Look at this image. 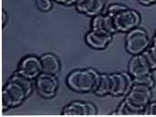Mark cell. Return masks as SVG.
Masks as SVG:
<instances>
[{
  "mask_svg": "<svg viewBox=\"0 0 156 117\" xmlns=\"http://www.w3.org/2000/svg\"><path fill=\"white\" fill-rule=\"evenodd\" d=\"M100 77L101 74L95 69H78L68 75L67 85L71 90L78 93H94L99 85Z\"/></svg>",
  "mask_w": 156,
  "mask_h": 117,
  "instance_id": "6da1fadb",
  "label": "cell"
},
{
  "mask_svg": "<svg viewBox=\"0 0 156 117\" xmlns=\"http://www.w3.org/2000/svg\"><path fill=\"white\" fill-rule=\"evenodd\" d=\"M27 97L26 90L20 85L9 79L2 91V111L20 105Z\"/></svg>",
  "mask_w": 156,
  "mask_h": 117,
  "instance_id": "7a4b0ae2",
  "label": "cell"
},
{
  "mask_svg": "<svg viewBox=\"0 0 156 117\" xmlns=\"http://www.w3.org/2000/svg\"><path fill=\"white\" fill-rule=\"evenodd\" d=\"M152 89L148 86L133 84L130 91L125 95L124 101L135 110L144 115V109L151 102Z\"/></svg>",
  "mask_w": 156,
  "mask_h": 117,
  "instance_id": "3957f363",
  "label": "cell"
},
{
  "mask_svg": "<svg viewBox=\"0 0 156 117\" xmlns=\"http://www.w3.org/2000/svg\"><path fill=\"white\" fill-rule=\"evenodd\" d=\"M151 38L147 32L140 27H136L128 32L125 37L126 51L134 55L144 52L151 45Z\"/></svg>",
  "mask_w": 156,
  "mask_h": 117,
  "instance_id": "277c9868",
  "label": "cell"
},
{
  "mask_svg": "<svg viewBox=\"0 0 156 117\" xmlns=\"http://www.w3.org/2000/svg\"><path fill=\"white\" fill-rule=\"evenodd\" d=\"M115 28L117 32L128 33L133 29L138 27L141 23V15L140 14L128 6L112 16Z\"/></svg>",
  "mask_w": 156,
  "mask_h": 117,
  "instance_id": "5b68a950",
  "label": "cell"
},
{
  "mask_svg": "<svg viewBox=\"0 0 156 117\" xmlns=\"http://www.w3.org/2000/svg\"><path fill=\"white\" fill-rule=\"evenodd\" d=\"M35 86L37 94L46 99L53 98L58 88V81L54 75L41 73L37 78Z\"/></svg>",
  "mask_w": 156,
  "mask_h": 117,
  "instance_id": "8992f818",
  "label": "cell"
},
{
  "mask_svg": "<svg viewBox=\"0 0 156 117\" xmlns=\"http://www.w3.org/2000/svg\"><path fill=\"white\" fill-rule=\"evenodd\" d=\"M110 95L112 96H125L133 85V77L129 73H112L110 74Z\"/></svg>",
  "mask_w": 156,
  "mask_h": 117,
  "instance_id": "52a82bcc",
  "label": "cell"
},
{
  "mask_svg": "<svg viewBox=\"0 0 156 117\" xmlns=\"http://www.w3.org/2000/svg\"><path fill=\"white\" fill-rule=\"evenodd\" d=\"M16 73L27 79L36 80V78L42 73L39 57L35 55H28L24 57L20 61Z\"/></svg>",
  "mask_w": 156,
  "mask_h": 117,
  "instance_id": "ba28073f",
  "label": "cell"
},
{
  "mask_svg": "<svg viewBox=\"0 0 156 117\" xmlns=\"http://www.w3.org/2000/svg\"><path fill=\"white\" fill-rule=\"evenodd\" d=\"M97 114V108L92 103L81 101L70 102L61 112L65 116H94Z\"/></svg>",
  "mask_w": 156,
  "mask_h": 117,
  "instance_id": "9c48e42d",
  "label": "cell"
},
{
  "mask_svg": "<svg viewBox=\"0 0 156 117\" xmlns=\"http://www.w3.org/2000/svg\"><path fill=\"white\" fill-rule=\"evenodd\" d=\"M128 73L133 78L153 73V70L144 53L134 55L132 57L128 65Z\"/></svg>",
  "mask_w": 156,
  "mask_h": 117,
  "instance_id": "30bf717a",
  "label": "cell"
},
{
  "mask_svg": "<svg viewBox=\"0 0 156 117\" xmlns=\"http://www.w3.org/2000/svg\"><path fill=\"white\" fill-rule=\"evenodd\" d=\"M90 29L111 35H113L117 32L112 17L108 14H100L93 16L90 22Z\"/></svg>",
  "mask_w": 156,
  "mask_h": 117,
  "instance_id": "8fae6325",
  "label": "cell"
},
{
  "mask_svg": "<svg viewBox=\"0 0 156 117\" xmlns=\"http://www.w3.org/2000/svg\"><path fill=\"white\" fill-rule=\"evenodd\" d=\"M112 36L113 35L103 34L90 29L85 35V42L89 46H90L93 49L102 50L105 49L111 43V41L112 40Z\"/></svg>",
  "mask_w": 156,
  "mask_h": 117,
  "instance_id": "7c38bea8",
  "label": "cell"
},
{
  "mask_svg": "<svg viewBox=\"0 0 156 117\" xmlns=\"http://www.w3.org/2000/svg\"><path fill=\"white\" fill-rule=\"evenodd\" d=\"M42 73L49 75H58L60 70V62L58 58L50 53L45 54L39 57Z\"/></svg>",
  "mask_w": 156,
  "mask_h": 117,
  "instance_id": "4fadbf2b",
  "label": "cell"
},
{
  "mask_svg": "<svg viewBox=\"0 0 156 117\" xmlns=\"http://www.w3.org/2000/svg\"><path fill=\"white\" fill-rule=\"evenodd\" d=\"M111 91V79H110V74H101L99 85L97 86V89L95 90V94L97 95H110Z\"/></svg>",
  "mask_w": 156,
  "mask_h": 117,
  "instance_id": "5bb4252c",
  "label": "cell"
},
{
  "mask_svg": "<svg viewBox=\"0 0 156 117\" xmlns=\"http://www.w3.org/2000/svg\"><path fill=\"white\" fill-rule=\"evenodd\" d=\"M11 80L15 81L16 83H17L18 85H20L27 92V95L29 96L31 94H32V91H33V84H32V80L30 79H27L24 76H22L21 75L17 74V73H15L11 77H10Z\"/></svg>",
  "mask_w": 156,
  "mask_h": 117,
  "instance_id": "9a60e30c",
  "label": "cell"
},
{
  "mask_svg": "<svg viewBox=\"0 0 156 117\" xmlns=\"http://www.w3.org/2000/svg\"><path fill=\"white\" fill-rule=\"evenodd\" d=\"M113 115H143L141 112L133 108L124 100L120 104L117 111L115 113H113Z\"/></svg>",
  "mask_w": 156,
  "mask_h": 117,
  "instance_id": "2e32d148",
  "label": "cell"
},
{
  "mask_svg": "<svg viewBox=\"0 0 156 117\" xmlns=\"http://www.w3.org/2000/svg\"><path fill=\"white\" fill-rule=\"evenodd\" d=\"M133 84H137V85H142L150 87L153 89L155 85V80L154 78L153 73H149L146 75H143L141 76H137L133 78Z\"/></svg>",
  "mask_w": 156,
  "mask_h": 117,
  "instance_id": "e0dca14e",
  "label": "cell"
},
{
  "mask_svg": "<svg viewBox=\"0 0 156 117\" xmlns=\"http://www.w3.org/2000/svg\"><path fill=\"white\" fill-rule=\"evenodd\" d=\"M105 4H106V0H93L90 8L86 14V15L93 17L95 15L101 14V12L105 7Z\"/></svg>",
  "mask_w": 156,
  "mask_h": 117,
  "instance_id": "ac0fdd59",
  "label": "cell"
},
{
  "mask_svg": "<svg viewBox=\"0 0 156 117\" xmlns=\"http://www.w3.org/2000/svg\"><path fill=\"white\" fill-rule=\"evenodd\" d=\"M93 0H78L75 4V7L78 12L86 15L90 8Z\"/></svg>",
  "mask_w": 156,
  "mask_h": 117,
  "instance_id": "d6986e66",
  "label": "cell"
},
{
  "mask_svg": "<svg viewBox=\"0 0 156 117\" xmlns=\"http://www.w3.org/2000/svg\"><path fill=\"white\" fill-rule=\"evenodd\" d=\"M36 5L40 11L48 12L53 6V0H36Z\"/></svg>",
  "mask_w": 156,
  "mask_h": 117,
  "instance_id": "ffe728a7",
  "label": "cell"
},
{
  "mask_svg": "<svg viewBox=\"0 0 156 117\" xmlns=\"http://www.w3.org/2000/svg\"><path fill=\"white\" fill-rule=\"evenodd\" d=\"M127 6L124 5H121V4H112L108 6L107 8V12L106 14H108L109 15H111L112 17L114 16L116 14L120 13L121 11H122L123 9H125Z\"/></svg>",
  "mask_w": 156,
  "mask_h": 117,
  "instance_id": "44dd1931",
  "label": "cell"
},
{
  "mask_svg": "<svg viewBox=\"0 0 156 117\" xmlns=\"http://www.w3.org/2000/svg\"><path fill=\"white\" fill-rule=\"evenodd\" d=\"M144 53V55H145V57H146V59H147V61H148V63H149V65H150V66H151V68H152V70L153 71H154L156 70V60L155 58L151 55V53L149 52V50L147 49V50H145L144 52H143Z\"/></svg>",
  "mask_w": 156,
  "mask_h": 117,
  "instance_id": "7402d4cb",
  "label": "cell"
},
{
  "mask_svg": "<svg viewBox=\"0 0 156 117\" xmlns=\"http://www.w3.org/2000/svg\"><path fill=\"white\" fill-rule=\"evenodd\" d=\"M144 115H156V102H150L144 109Z\"/></svg>",
  "mask_w": 156,
  "mask_h": 117,
  "instance_id": "603a6c76",
  "label": "cell"
},
{
  "mask_svg": "<svg viewBox=\"0 0 156 117\" xmlns=\"http://www.w3.org/2000/svg\"><path fill=\"white\" fill-rule=\"evenodd\" d=\"M148 50L156 60V35H154V39H153V41L151 43V45L148 48Z\"/></svg>",
  "mask_w": 156,
  "mask_h": 117,
  "instance_id": "cb8c5ba5",
  "label": "cell"
},
{
  "mask_svg": "<svg viewBox=\"0 0 156 117\" xmlns=\"http://www.w3.org/2000/svg\"><path fill=\"white\" fill-rule=\"evenodd\" d=\"M54 1L64 5H75L78 0H54Z\"/></svg>",
  "mask_w": 156,
  "mask_h": 117,
  "instance_id": "d4e9b609",
  "label": "cell"
},
{
  "mask_svg": "<svg viewBox=\"0 0 156 117\" xmlns=\"http://www.w3.org/2000/svg\"><path fill=\"white\" fill-rule=\"evenodd\" d=\"M7 20H8L7 14H6V12L3 9V10H2V26H3V27L6 25Z\"/></svg>",
  "mask_w": 156,
  "mask_h": 117,
  "instance_id": "484cf974",
  "label": "cell"
},
{
  "mask_svg": "<svg viewBox=\"0 0 156 117\" xmlns=\"http://www.w3.org/2000/svg\"><path fill=\"white\" fill-rule=\"evenodd\" d=\"M140 4L144 5H151L156 4V0H138Z\"/></svg>",
  "mask_w": 156,
  "mask_h": 117,
  "instance_id": "4316f807",
  "label": "cell"
},
{
  "mask_svg": "<svg viewBox=\"0 0 156 117\" xmlns=\"http://www.w3.org/2000/svg\"><path fill=\"white\" fill-rule=\"evenodd\" d=\"M155 35H156V31H155Z\"/></svg>",
  "mask_w": 156,
  "mask_h": 117,
  "instance_id": "83f0119b",
  "label": "cell"
}]
</instances>
